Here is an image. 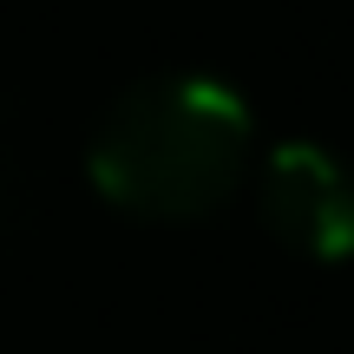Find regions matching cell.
Listing matches in <instances>:
<instances>
[{
	"label": "cell",
	"mask_w": 354,
	"mask_h": 354,
	"mask_svg": "<svg viewBox=\"0 0 354 354\" xmlns=\"http://www.w3.org/2000/svg\"><path fill=\"white\" fill-rule=\"evenodd\" d=\"M250 105L203 73H171L125 92L86 151V177L112 210L145 223H197L250 165Z\"/></svg>",
	"instance_id": "obj_1"
},
{
	"label": "cell",
	"mask_w": 354,
	"mask_h": 354,
	"mask_svg": "<svg viewBox=\"0 0 354 354\" xmlns=\"http://www.w3.org/2000/svg\"><path fill=\"white\" fill-rule=\"evenodd\" d=\"M263 223L282 250L308 263H348L354 256V177L348 165L315 138H282L263 158Z\"/></svg>",
	"instance_id": "obj_2"
}]
</instances>
